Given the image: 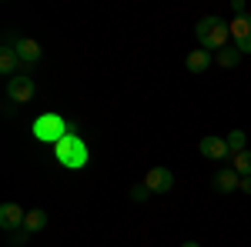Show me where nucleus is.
Returning a JSON list of instances; mask_svg holds the SVG:
<instances>
[{
    "instance_id": "obj_1",
    "label": "nucleus",
    "mask_w": 251,
    "mask_h": 247,
    "mask_svg": "<svg viewBox=\"0 0 251 247\" xmlns=\"http://www.w3.org/2000/svg\"><path fill=\"white\" fill-rule=\"evenodd\" d=\"M194 37H198V44H201L204 50L218 54V50H225L228 40H231V23H225L221 17H201L198 27H194Z\"/></svg>"
},
{
    "instance_id": "obj_2",
    "label": "nucleus",
    "mask_w": 251,
    "mask_h": 247,
    "mask_svg": "<svg viewBox=\"0 0 251 247\" xmlns=\"http://www.w3.org/2000/svg\"><path fill=\"white\" fill-rule=\"evenodd\" d=\"M54 160H60L67 171H80V167H87V144L80 140V134H67L64 140L54 144Z\"/></svg>"
},
{
    "instance_id": "obj_3",
    "label": "nucleus",
    "mask_w": 251,
    "mask_h": 247,
    "mask_svg": "<svg viewBox=\"0 0 251 247\" xmlns=\"http://www.w3.org/2000/svg\"><path fill=\"white\" fill-rule=\"evenodd\" d=\"M67 134H74L71 131V124L64 120L60 114H54V111H47V114H40L37 120H34V137H37L40 144H57V140H64Z\"/></svg>"
},
{
    "instance_id": "obj_4",
    "label": "nucleus",
    "mask_w": 251,
    "mask_h": 247,
    "mask_svg": "<svg viewBox=\"0 0 251 247\" xmlns=\"http://www.w3.org/2000/svg\"><path fill=\"white\" fill-rule=\"evenodd\" d=\"M34 94H37L34 77L17 74V77L7 80V100H10V104H27V100H34Z\"/></svg>"
},
{
    "instance_id": "obj_5",
    "label": "nucleus",
    "mask_w": 251,
    "mask_h": 247,
    "mask_svg": "<svg viewBox=\"0 0 251 247\" xmlns=\"http://www.w3.org/2000/svg\"><path fill=\"white\" fill-rule=\"evenodd\" d=\"M231 37H234V47L241 54H251V14L231 20Z\"/></svg>"
},
{
    "instance_id": "obj_6",
    "label": "nucleus",
    "mask_w": 251,
    "mask_h": 247,
    "mask_svg": "<svg viewBox=\"0 0 251 247\" xmlns=\"http://www.w3.org/2000/svg\"><path fill=\"white\" fill-rule=\"evenodd\" d=\"M198 151L204 154L208 160H228V157H231V147H228V140H225V137H211V134H208V137L198 144Z\"/></svg>"
},
{
    "instance_id": "obj_7",
    "label": "nucleus",
    "mask_w": 251,
    "mask_h": 247,
    "mask_svg": "<svg viewBox=\"0 0 251 247\" xmlns=\"http://www.w3.org/2000/svg\"><path fill=\"white\" fill-rule=\"evenodd\" d=\"M144 184H148L151 194H168V190L174 187V174L168 171V167H151L148 177H144Z\"/></svg>"
},
{
    "instance_id": "obj_8",
    "label": "nucleus",
    "mask_w": 251,
    "mask_h": 247,
    "mask_svg": "<svg viewBox=\"0 0 251 247\" xmlns=\"http://www.w3.org/2000/svg\"><path fill=\"white\" fill-rule=\"evenodd\" d=\"M24 221H27V210H20V204H3V207H0V227L7 230V234L20 230Z\"/></svg>"
},
{
    "instance_id": "obj_9",
    "label": "nucleus",
    "mask_w": 251,
    "mask_h": 247,
    "mask_svg": "<svg viewBox=\"0 0 251 247\" xmlns=\"http://www.w3.org/2000/svg\"><path fill=\"white\" fill-rule=\"evenodd\" d=\"M214 190H218V194H234V190H241V174L234 171V167H221V171L214 174Z\"/></svg>"
},
{
    "instance_id": "obj_10",
    "label": "nucleus",
    "mask_w": 251,
    "mask_h": 247,
    "mask_svg": "<svg viewBox=\"0 0 251 247\" xmlns=\"http://www.w3.org/2000/svg\"><path fill=\"white\" fill-rule=\"evenodd\" d=\"M14 50H17L20 64H37L40 54H44V50H40V44H37V40H30V37H17Z\"/></svg>"
},
{
    "instance_id": "obj_11",
    "label": "nucleus",
    "mask_w": 251,
    "mask_h": 247,
    "mask_svg": "<svg viewBox=\"0 0 251 247\" xmlns=\"http://www.w3.org/2000/svg\"><path fill=\"white\" fill-rule=\"evenodd\" d=\"M211 60H214V54H211V50L198 47V50H191V54H188L184 67H188V74H204V70L211 67Z\"/></svg>"
},
{
    "instance_id": "obj_12",
    "label": "nucleus",
    "mask_w": 251,
    "mask_h": 247,
    "mask_svg": "<svg viewBox=\"0 0 251 247\" xmlns=\"http://www.w3.org/2000/svg\"><path fill=\"white\" fill-rule=\"evenodd\" d=\"M17 67H20L17 50H14V44H7V47L0 50V74L3 77H17Z\"/></svg>"
},
{
    "instance_id": "obj_13",
    "label": "nucleus",
    "mask_w": 251,
    "mask_h": 247,
    "mask_svg": "<svg viewBox=\"0 0 251 247\" xmlns=\"http://www.w3.org/2000/svg\"><path fill=\"white\" fill-rule=\"evenodd\" d=\"M47 227V214L40 207H34V210H27V221H24V230L27 234H37V230H44Z\"/></svg>"
},
{
    "instance_id": "obj_14",
    "label": "nucleus",
    "mask_w": 251,
    "mask_h": 247,
    "mask_svg": "<svg viewBox=\"0 0 251 247\" xmlns=\"http://www.w3.org/2000/svg\"><path fill=\"white\" fill-rule=\"evenodd\" d=\"M214 60L221 64V67H238V60H241V50L238 47H225V50H218Z\"/></svg>"
},
{
    "instance_id": "obj_15",
    "label": "nucleus",
    "mask_w": 251,
    "mask_h": 247,
    "mask_svg": "<svg viewBox=\"0 0 251 247\" xmlns=\"http://www.w3.org/2000/svg\"><path fill=\"white\" fill-rule=\"evenodd\" d=\"M225 140H228V147H231V157H234V154H241V151H248V134H245V131H231Z\"/></svg>"
},
{
    "instance_id": "obj_16",
    "label": "nucleus",
    "mask_w": 251,
    "mask_h": 247,
    "mask_svg": "<svg viewBox=\"0 0 251 247\" xmlns=\"http://www.w3.org/2000/svg\"><path fill=\"white\" fill-rule=\"evenodd\" d=\"M234 171L241 174V177H251V151H241V154H234V164H231Z\"/></svg>"
},
{
    "instance_id": "obj_17",
    "label": "nucleus",
    "mask_w": 251,
    "mask_h": 247,
    "mask_svg": "<svg viewBox=\"0 0 251 247\" xmlns=\"http://www.w3.org/2000/svg\"><path fill=\"white\" fill-rule=\"evenodd\" d=\"M27 237H30V234H27L24 227L14 230V234H10V247H24V244H27Z\"/></svg>"
},
{
    "instance_id": "obj_18",
    "label": "nucleus",
    "mask_w": 251,
    "mask_h": 247,
    "mask_svg": "<svg viewBox=\"0 0 251 247\" xmlns=\"http://www.w3.org/2000/svg\"><path fill=\"white\" fill-rule=\"evenodd\" d=\"M148 194H151V190H148V184H137V187L131 190V201H144Z\"/></svg>"
},
{
    "instance_id": "obj_19",
    "label": "nucleus",
    "mask_w": 251,
    "mask_h": 247,
    "mask_svg": "<svg viewBox=\"0 0 251 247\" xmlns=\"http://www.w3.org/2000/svg\"><path fill=\"white\" fill-rule=\"evenodd\" d=\"M241 190H245V194H251V177H241Z\"/></svg>"
},
{
    "instance_id": "obj_20",
    "label": "nucleus",
    "mask_w": 251,
    "mask_h": 247,
    "mask_svg": "<svg viewBox=\"0 0 251 247\" xmlns=\"http://www.w3.org/2000/svg\"><path fill=\"white\" fill-rule=\"evenodd\" d=\"M181 247H201V244H198V241H188V244H181Z\"/></svg>"
}]
</instances>
